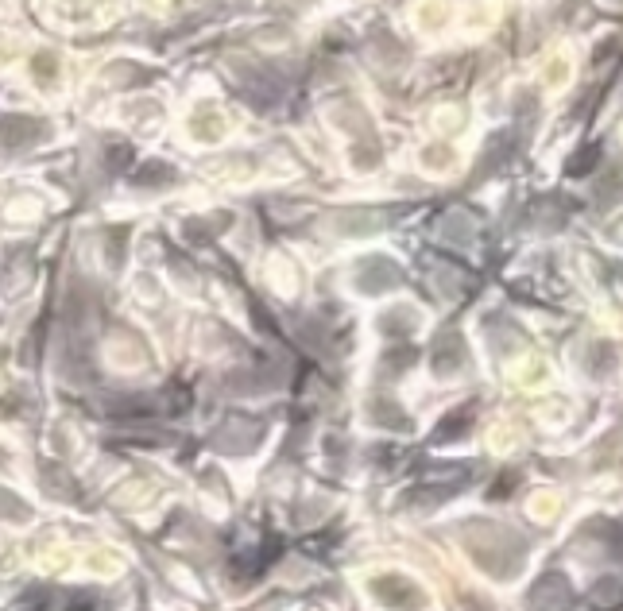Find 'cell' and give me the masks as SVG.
I'll list each match as a JSON object with an SVG mask.
<instances>
[{"label": "cell", "mask_w": 623, "mask_h": 611, "mask_svg": "<svg viewBox=\"0 0 623 611\" xmlns=\"http://www.w3.org/2000/svg\"><path fill=\"white\" fill-rule=\"evenodd\" d=\"M380 221H384L380 213H345V217H337V225H341V229H353L349 236L368 233V229H376Z\"/></svg>", "instance_id": "cell-1"}]
</instances>
